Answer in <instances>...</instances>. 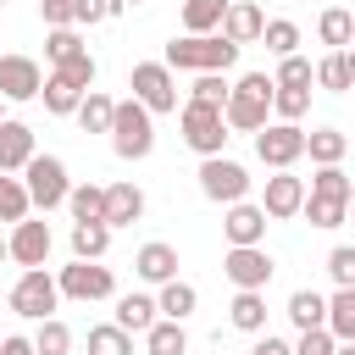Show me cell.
<instances>
[{"instance_id": "9", "label": "cell", "mask_w": 355, "mask_h": 355, "mask_svg": "<svg viewBox=\"0 0 355 355\" xmlns=\"http://www.w3.org/2000/svg\"><path fill=\"white\" fill-rule=\"evenodd\" d=\"M255 155H261L272 172L294 166V161L305 155V128H300V122H266V128L255 133Z\"/></svg>"}, {"instance_id": "5", "label": "cell", "mask_w": 355, "mask_h": 355, "mask_svg": "<svg viewBox=\"0 0 355 355\" xmlns=\"http://www.w3.org/2000/svg\"><path fill=\"white\" fill-rule=\"evenodd\" d=\"M22 189H28V205H39V211H55V205H67V166L55 161V155H28V166H22Z\"/></svg>"}, {"instance_id": "16", "label": "cell", "mask_w": 355, "mask_h": 355, "mask_svg": "<svg viewBox=\"0 0 355 355\" xmlns=\"http://www.w3.org/2000/svg\"><path fill=\"white\" fill-rule=\"evenodd\" d=\"M222 39H233L239 50L250 44V39H261V28H266V17H261V6H250V0H227V11H222Z\"/></svg>"}, {"instance_id": "48", "label": "cell", "mask_w": 355, "mask_h": 355, "mask_svg": "<svg viewBox=\"0 0 355 355\" xmlns=\"http://www.w3.org/2000/svg\"><path fill=\"white\" fill-rule=\"evenodd\" d=\"M39 17H44L50 28H78V22H72V0H39Z\"/></svg>"}, {"instance_id": "13", "label": "cell", "mask_w": 355, "mask_h": 355, "mask_svg": "<svg viewBox=\"0 0 355 355\" xmlns=\"http://www.w3.org/2000/svg\"><path fill=\"white\" fill-rule=\"evenodd\" d=\"M39 61L33 55H0V100H39Z\"/></svg>"}, {"instance_id": "37", "label": "cell", "mask_w": 355, "mask_h": 355, "mask_svg": "<svg viewBox=\"0 0 355 355\" xmlns=\"http://www.w3.org/2000/svg\"><path fill=\"white\" fill-rule=\"evenodd\" d=\"M100 200H105L100 183H78V189H67V205H72L78 222H100Z\"/></svg>"}, {"instance_id": "51", "label": "cell", "mask_w": 355, "mask_h": 355, "mask_svg": "<svg viewBox=\"0 0 355 355\" xmlns=\"http://www.w3.org/2000/svg\"><path fill=\"white\" fill-rule=\"evenodd\" d=\"M333 355H355V344H338V349H333Z\"/></svg>"}, {"instance_id": "17", "label": "cell", "mask_w": 355, "mask_h": 355, "mask_svg": "<svg viewBox=\"0 0 355 355\" xmlns=\"http://www.w3.org/2000/svg\"><path fill=\"white\" fill-rule=\"evenodd\" d=\"M222 233H227V244H261V239H266V211L250 205V200H233Z\"/></svg>"}, {"instance_id": "52", "label": "cell", "mask_w": 355, "mask_h": 355, "mask_svg": "<svg viewBox=\"0 0 355 355\" xmlns=\"http://www.w3.org/2000/svg\"><path fill=\"white\" fill-rule=\"evenodd\" d=\"M116 6H139V0H116Z\"/></svg>"}, {"instance_id": "33", "label": "cell", "mask_w": 355, "mask_h": 355, "mask_svg": "<svg viewBox=\"0 0 355 355\" xmlns=\"http://www.w3.org/2000/svg\"><path fill=\"white\" fill-rule=\"evenodd\" d=\"M311 194H322V200H355V183H349V172L344 166H322L316 178H311Z\"/></svg>"}, {"instance_id": "38", "label": "cell", "mask_w": 355, "mask_h": 355, "mask_svg": "<svg viewBox=\"0 0 355 355\" xmlns=\"http://www.w3.org/2000/svg\"><path fill=\"white\" fill-rule=\"evenodd\" d=\"M305 216H311V227H338L344 216H349V205L344 200H322V194H305V205H300Z\"/></svg>"}, {"instance_id": "6", "label": "cell", "mask_w": 355, "mask_h": 355, "mask_svg": "<svg viewBox=\"0 0 355 355\" xmlns=\"http://www.w3.org/2000/svg\"><path fill=\"white\" fill-rule=\"evenodd\" d=\"M133 100L150 111V116H161V111H178V78H172V67L166 61H133Z\"/></svg>"}, {"instance_id": "32", "label": "cell", "mask_w": 355, "mask_h": 355, "mask_svg": "<svg viewBox=\"0 0 355 355\" xmlns=\"http://www.w3.org/2000/svg\"><path fill=\"white\" fill-rule=\"evenodd\" d=\"M89 355H133V333H122L116 322L89 327Z\"/></svg>"}, {"instance_id": "19", "label": "cell", "mask_w": 355, "mask_h": 355, "mask_svg": "<svg viewBox=\"0 0 355 355\" xmlns=\"http://www.w3.org/2000/svg\"><path fill=\"white\" fill-rule=\"evenodd\" d=\"M133 272L144 277V283H166V277H178V250L172 244H144L139 255H133Z\"/></svg>"}, {"instance_id": "49", "label": "cell", "mask_w": 355, "mask_h": 355, "mask_svg": "<svg viewBox=\"0 0 355 355\" xmlns=\"http://www.w3.org/2000/svg\"><path fill=\"white\" fill-rule=\"evenodd\" d=\"M250 355H294V349H288L283 338H272V333L261 327V338H255V349H250Z\"/></svg>"}, {"instance_id": "42", "label": "cell", "mask_w": 355, "mask_h": 355, "mask_svg": "<svg viewBox=\"0 0 355 355\" xmlns=\"http://www.w3.org/2000/svg\"><path fill=\"white\" fill-rule=\"evenodd\" d=\"M261 39H266V50H272V55H294V44H300V28L277 17V22H266V28H261Z\"/></svg>"}, {"instance_id": "12", "label": "cell", "mask_w": 355, "mask_h": 355, "mask_svg": "<svg viewBox=\"0 0 355 355\" xmlns=\"http://www.w3.org/2000/svg\"><path fill=\"white\" fill-rule=\"evenodd\" d=\"M50 222H33V216H22L17 227H11V239H6V255L17 261V266H44L50 261Z\"/></svg>"}, {"instance_id": "28", "label": "cell", "mask_w": 355, "mask_h": 355, "mask_svg": "<svg viewBox=\"0 0 355 355\" xmlns=\"http://www.w3.org/2000/svg\"><path fill=\"white\" fill-rule=\"evenodd\" d=\"M316 33H322V44L349 50V39H355V17H349L344 6H327V11H322V22H316Z\"/></svg>"}, {"instance_id": "11", "label": "cell", "mask_w": 355, "mask_h": 355, "mask_svg": "<svg viewBox=\"0 0 355 355\" xmlns=\"http://www.w3.org/2000/svg\"><path fill=\"white\" fill-rule=\"evenodd\" d=\"M222 272L233 277V288H266L277 266H272V255H266L261 244H233L227 261H222Z\"/></svg>"}, {"instance_id": "7", "label": "cell", "mask_w": 355, "mask_h": 355, "mask_svg": "<svg viewBox=\"0 0 355 355\" xmlns=\"http://www.w3.org/2000/svg\"><path fill=\"white\" fill-rule=\"evenodd\" d=\"M55 305H61L55 277H50L44 266H22V277H17V288H11V311H17V316H28V322H44Z\"/></svg>"}, {"instance_id": "24", "label": "cell", "mask_w": 355, "mask_h": 355, "mask_svg": "<svg viewBox=\"0 0 355 355\" xmlns=\"http://www.w3.org/2000/svg\"><path fill=\"white\" fill-rule=\"evenodd\" d=\"M111 250V227L105 222H72V255L78 261H100Z\"/></svg>"}, {"instance_id": "3", "label": "cell", "mask_w": 355, "mask_h": 355, "mask_svg": "<svg viewBox=\"0 0 355 355\" xmlns=\"http://www.w3.org/2000/svg\"><path fill=\"white\" fill-rule=\"evenodd\" d=\"M105 133H111V150H116L122 161H144V155L155 150V128H150V111H144L139 100H116Z\"/></svg>"}, {"instance_id": "30", "label": "cell", "mask_w": 355, "mask_h": 355, "mask_svg": "<svg viewBox=\"0 0 355 355\" xmlns=\"http://www.w3.org/2000/svg\"><path fill=\"white\" fill-rule=\"evenodd\" d=\"M322 316H327V300L316 288H294L288 294V322L294 327H322Z\"/></svg>"}, {"instance_id": "47", "label": "cell", "mask_w": 355, "mask_h": 355, "mask_svg": "<svg viewBox=\"0 0 355 355\" xmlns=\"http://www.w3.org/2000/svg\"><path fill=\"white\" fill-rule=\"evenodd\" d=\"M116 11V0H72V22H105Z\"/></svg>"}, {"instance_id": "1", "label": "cell", "mask_w": 355, "mask_h": 355, "mask_svg": "<svg viewBox=\"0 0 355 355\" xmlns=\"http://www.w3.org/2000/svg\"><path fill=\"white\" fill-rule=\"evenodd\" d=\"M161 61H166L172 72H227V67L239 61V44L222 39V33H183V39L166 44Z\"/></svg>"}, {"instance_id": "29", "label": "cell", "mask_w": 355, "mask_h": 355, "mask_svg": "<svg viewBox=\"0 0 355 355\" xmlns=\"http://www.w3.org/2000/svg\"><path fill=\"white\" fill-rule=\"evenodd\" d=\"M194 305H200V294H194L189 283H178V277H166V283H161V300H155V311H161V316L183 322V316H189Z\"/></svg>"}, {"instance_id": "21", "label": "cell", "mask_w": 355, "mask_h": 355, "mask_svg": "<svg viewBox=\"0 0 355 355\" xmlns=\"http://www.w3.org/2000/svg\"><path fill=\"white\" fill-rule=\"evenodd\" d=\"M144 355H189V333H183V322L155 316V322L144 327Z\"/></svg>"}, {"instance_id": "18", "label": "cell", "mask_w": 355, "mask_h": 355, "mask_svg": "<svg viewBox=\"0 0 355 355\" xmlns=\"http://www.w3.org/2000/svg\"><path fill=\"white\" fill-rule=\"evenodd\" d=\"M28 155H33V128L0 116V172H22Z\"/></svg>"}, {"instance_id": "43", "label": "cell", "mask_w": 355, "mask_h": 355, "mask_svg": "<svg viewBox=\"0 0 355 355\" xmlns=\"http://www.w3.org/2000/svg\"><path fill=\"white\" fill-rule=\"evenodd\" d=\"M272 83H277V89H311V61H305V55H283V67H277Z\"/></svg>"}, {"instance_id": "10", "label": "cell", "mask_w": 355, "mask_h": 355, "mask_svg": "<svg viewBox=\"0 0 355 355\" xmlns=\"http://www.w3.org/2000/svg\"><path fill=\"white\" fill-rule=\"evenodd\" d=\"M55 294H67V300H111L116 294V277L100 261H72V266H61Z\"/></svg>"}, {"instance_id": "34", "label": "cell", "mask_w": 355, "mask_h": 355, "mask_svg": "<svg viewBox=\"0 0 355 355\" xmlns=\"http://www.w3.org/2000/svg\"><path fill=\"white\" fill-rule=\"evenodd\" d=\"M222 11H227V0H183V28L189 33H211L222 22Z\"/></svg>"}, {"instance_id": "45", "label": "cell", "mask_w": 355, "mask_h": 355, "mask_svg": "<svg viewBox=\"0 0 355 355\" xmlns=\"http://www.w3.org/2000/svg\"><path fill=\"white\" fill-rule=\"evenodd\" d=\"M327 272H333V283H338V288H355V250H349V244H338V250L327 255Z\"/></svg>"}, {"instance_id": "31", "label": "cell", "mask_w": 355, "mask_h": 355, "mask_svg": "<svg viewBox=\"0 0 355 355\" xmlns=\"http://www.w3.org/2000/svg\"><path fill=\"white\" fill-rule=\"evenodd\" d=\"M111 105H116V100H105L100 89H83V100H78V122H83V133H105V128H111Z\"/></svg>"}, {"instance_id": "35", "label": "cell", "mask_w": 355, "mask_h": 355, "mask_svg": "<svg viewBox=\"0 0 355 355\" xmlns=\"http://www.w3.org/2000/svg\"><path fill=\"white\" fill-rule=\"evenodd\" d=\"M67 349H72V333H67V322L44 316V322H39V333H33V355H67Z\"/></svg>"}, {"instance_id": "22", "label": "cell", "mask_w": 355, "mask_h": 355, "mask_svg": "<svg viewBox=\"0 0 355 355\" xmlns=\"http://www.w3.org/2000/svg\"><path fill=\"white\" fill-rule=\"evenodd\" d=\"M322 327H327L338 344H355V288H338V294L327 300V316H322Z\"/></svg>"}, {"instance_id": "2", "label": "cell", "mask_w": 355, "mask_h": 355, "mask_svg": "<svg viewBox=\"0 0 355 355\" xmlns=\"http://www.w3.org/2000/svg\"><path fill=\"white\" fill-rule=\"evenodd\" d=\"M266 111H272V78H266V72H244L239 83H227L222 122H227L233 133H261V128H266Z\"/></svg>"}, {"instance_id": "46", "label": "cell", "mask_w": 355, "mask_h": 355, "mask_svg": "<svg viewBox=\"0 0 355 355\" xmlns=\"http://www.w3.org/2000/svg\"><path fill=\"white\" fill-rule=\"evenodd\" d=\"M189 100H211V105H222V100H227V78H222V72H200Z\"/></svg>"}, {"instance_id": "20", "label": "cell", "mask_w": 355, "mask_h": 355, "mask_svg": "<svg viewBox=\"0 0 355 355\" xmlns=\"http://www.w3.org/2000/svg\"><path fill=\"white\" fill-rule=\"evenodd\" d=\"M227 322L239 333H261L266 327V288H239L233 305H227Z\"/></svg>"}, {"instance_id": "27", "label": "cell", "mask_w": 355, "mask_h": 355, "mask_svg": "<svg viewBox=\"0 0 355 355\" xmlns=\"http://www.w3.org/2000/svg\"><path fill=\"white\" fill-rule=\"evenodd\" d=\"M150 322H155V300L150 294H122L116 300V327L122 333H144Z\"/></svg>"}, {"instance_id": "4", "label": "cell", "mask_w": 355, "mask_h": 355, "mask_svg": "<svg viewBox=\"0 0 355 355\" xmlns=\"http://www.w3.org/2000/svg\"><path fill=\"white\" fill-rule=\"evenodd\" d=\"M178 122H183V144H189L194 155H222V144H227L222 105H211V100H189V105L178 111Z\"/></svg>"}, {"instance_id": "8", "label": "cell", "mask_w": 355, "mask_h": 355, "mask_svg": "<svg viewBox=\"0 0 355 355\" xmlns=\"http://www.w3.org/2000/svg\"><path fill=\"white\" fill-rule=\"evenodd\" d=\"M200 194L233 205V200L250 194V172H244L239 161H227V155H200Z\"/></svg>"}, {"instance_id": "44", "label": "cell", "mask_w": 355, "mask_h": 355, "mask_svg": "<svg viewBox=\"0 0 355 355\" xmlns=\"http://www.w3.org/2000/svg\"><path fill=\"white\" fill-rule=\"evenodd\" d=\"M294 355H333L338 349V338L327 333V327H300V344H288Z\"/></svg>"}, {"instance_id": "54", "label": "cell", "mask_w": 355, "mask_h": 355, "mask_svg": "<svg viewBox=\"0 0 355 355\" xmlns=\"http://www.w3.org/2000/svg\"><path fill=\"white\" fill-rule=\"evenodd\" d=\"M0 6H6V0H0Z\"/></svg>"}, {"instance_id": "36", "label": "cell", "mask_w": 355, "mask_h": 355, "mask_svg": "<svg viewBox=\"0 0 355 355\" xmlns=\"http://www.w3.org/2000/svg\"><path fill=\"white\" fill-rule=\"evenodd\" d=\"M22 216H28V189L22 178L0 172V222H22Z\"/></svg>"}, {"instance_id": "14", "label": "cell", "mask_w": 355, "mask_h": 355, "mask_svg": "<svg viewBox=\"0 0 355 355\" xmlns=\"http://www.w3.org/2000/svg\"><path fill=\"white\" fill-rule=\"evenodd\" d=\"M300 205H305V178H294L288 166L277 172V178H266V194H261V211L266 216H300Z\"/></svg>"}, {"instance_id": "25", "label": "cell", "mask_w": 355, "mask_h": 355, "mask_svg": "<svg viewBox=\"0 0 355 355\" xmlns=\"http://www.w3.org/2000/svg\"><path fill=\"white\" fill-rule=\"evenodd\" d=\"M39 94H44V111H50V116H67V111H78V100H83V89H78V83H67L61 72H50V78L39 83Z\"/></svg>"}, {"instance_id": "50", "label": "cell", "mask_w": 355, "mask_h": 355, "mask_svg": "<svg viewBox=\"0 0 355 355\" xmlns=\"http://www.w3.org/2000/svg\"><path fill=\"white\" fill-rule=\"evenodd\" d=\"M0 355H33V338L11 333V338H0Z\"/></svg>"}, {"instance_id": "23", "label": "cell", "mask_w": 355, "mask_h": 355, "mask_svg": "<svg viewBox=\"0 0 355 355\" xmlns=\"http://www.w3.org/2000/svg\"><path fill=\"white\" fill-rule=\"evenodd\" d=\"M311 78H316L322 89H333V94H344V89L355 83V55H349V50H333L327 61H316V67H311Z\"/></svg>"}, {"instance_id": "40", "label": "cell", "mask_w": 355, "mask_h": 355, "mask_svg": "<svg viewBox=\"0 0 355 355\" xmlns=\"http://www.w3.org/2000/svg\"><path fill=\"white\" fill-rule=\"evenodd\" d=\"M78 50H89V44L78 39V28H50V33H44V55H50V67L67 61V55H78Z\"/></svg>"}, {"instance_id": "26", "label": "cell", "mask_w": 355, "mask_h": 355, "mask_svg": "<svg viewBox=\"0 0 355 355\" xmlns=\"http://www.w3.org/2000/svg\"><path fill=\"white\" fill-rule=\"evenodd\" d=\"M305 150H311L316 166H338L344 150H349V139H344L338 128H316V133H305Z\"/></svg>"}, {"instance_id": "39", "label": "cell", "mask_w": 355, "mask_h": 355, "mask_svg": "<svg viewBox=\"0 0 355 355\" xmlns=\"http://www.w3.org/2000/svg\"><path fill=\"white\" fill-rule=\"evenodd\" d=\"M272 111H277L283 122H300V116L311 111V89H277V83H272Z\"/></svg>"}, {"instance_id": "41", "label": "cell", "mask_w": 355, "mask_h": 355, "mask_svg": "<svg viewBox=\"0 0 355 355\" xmlns=\"http://www.w3.org/2000/svg\"><path fill=\"white\" fill-rule=\"evenodd\" d=\"M50 72H61V78H67V83H78V89H94V55H89V50H78V55L55 61Z\"/></svg>"}, {"instance_id": "15", "label": "cell", "mask_w": 355, "mask_h": 355, "mask_svg": "<svg viewBox=\"0 0 355 355\" xmlns=\"http://www.w3.org/2000/svg\"><path fill=\"white\" fill-rule=\"evenodd\" d=\"M139 216H144L139 183H111L105 200H100V222H105V227H128V222H139Z\"/></svg>"}, {"instance_id": "53", "label": "cell", "mask_w": 355, "mask_h": 355, "mask_svg": "<svg viewBox=\"0 0 355 355\" xmlns=\"http://www.w3.org/2000/svg\"><path fill=\"white\" fill-rule=\"evenodd\" d=\"M0 261H6V239H0Z\"/></svg>"}]
</instances>
